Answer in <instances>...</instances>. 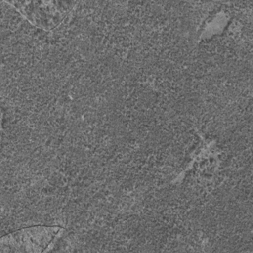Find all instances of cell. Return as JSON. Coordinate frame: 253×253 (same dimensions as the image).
Wrapping results in <instances>:
<instances>
[{"instance_id":"obj_1","label":"cell","mask_w":253,"mask_h":253,"mask_svg":"<svg viewBox=\"0 0 253 253\" xmlns=\"http://www.w3.org/2000/svg\"><path fill=\"white\" fill-rule=\"evenodd\" d=\"M58 227L35 226L21 229L0 241L2 253H34L43 251L58 233Z\"/></svg>"}]
</instances>
